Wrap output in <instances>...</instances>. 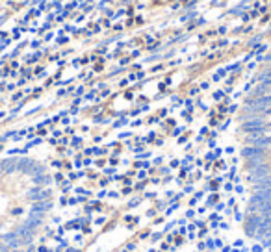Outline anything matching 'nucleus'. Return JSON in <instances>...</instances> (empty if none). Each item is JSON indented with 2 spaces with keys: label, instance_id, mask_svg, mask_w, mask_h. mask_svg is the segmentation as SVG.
Here are the masks:
<instances>
[{
  "label": "nucleus",
  "instance_id": "nucleus-5",
  "mask_svg": "<svg viewBox=\"0 0 271 252\" xmlns=\"http://www.w3.org/2000/svg\"><path fill=\"white\" fill-rule=\"evenodd\" d=\"M234 221H236V223L243 221V215H242V213H236V215H234Z\"/></svg>",
  "mask_w": 271,
  "mask_h": 252
},
{
  "label": "nucleus",
  "instance_id": "nucleus-9",
  "mask_svg": "<svg viewBox=\"0 0 271 252\" xmlns=\"http://www.w3.org/2000/svg\"><path fill=\"white\" fill-rule=\"evenodd\" d=\"M160 237H162V234H154V236H152V241H158Z\"/></svg>",
  "mask_w": 271,
  "mask_h": 252
},
{
  "label": "nucleus",
  "instance_id": "nucleus-10",
  "mask_svg": "<svg viewBox=\"0 0 271 252\" xmlns=\"http://www.w3.org/2000/svg\"><path fill=\"white\" fill-rule=\"evenodd\" d=\"M234 247H243V241H242V239H238V241L234 243Z\"/></svg>",
  "mask_w": 271,
  "mask_h": 252
},
{
  "label": "nucleus",
  "instance_id": "nucleus-8",
  "mask_svg": "<svg viewBox=\"0 0 271 252\" xmlns=\"http://www.w3.org/2000/svg\"><path fill=\"white\" fill-rule=\"evenodd\" d=\"M20 213H22V210H20V208H15V210H13V215H20Z\"/></svg>",
  "mask_w": 271,
  "mask_h": 252
},
{
  "label": "nucleus",
  "instance_id": "nucleus-11",
  "mask_svg": "<svg viewBox=\"0 0 271 252\" xmlns=\"http://www.w3.org/2000/svg\"><path fill=\"white\" fill-rule=\"evenodd\" d=\"M219 226H221V228H223V230H229V224H227V223H221V224H219Z\"/></svg>",
  "mask_w": 271,
  "mask_h": 252
},
{
  "label": "nucleus",
  "instance_id": "nucleus-1",
  "mask_svg": "<svg viewBox=\"0 0 271 252\" xmlns=\"http://www.w3.org/2000/svg\"><path fill=\"white\" fill-rule=\"evenodd\" d=\"M33 232H35V230H32V228H28V226H24V224H20V226L15 230V234H17V237L22 241V245L32 243V239H33Z\"/></svg>",
  "mask_w": 271,
  "mask_h": 252
},
{
  "label": "nucleus",
  "instance_id": "nucleus-4",
  "mask_svg": "<svg viewBox=\"0 0 271 252\" xmlns=\"http://www.w3.org/2000/svg\"><path fill=\"white\" fill-rule=\"evenodd\" d=\"M206 247H208L210 250H214V247H216V243H214L212 239H208V241H206Z\"/></svg>",
  "mask_w": 271,
  "mask_h": 252
},
{
  "label": "nucleus",
  "instance_id": "nucleus-2",
  "mask_svg": "<svg viewBox=\"0 0 271 252\" xmlns=\"http://www.w3.org/2000/svg\"><path fill=\"white\" fill-rule=\"evenodd\" d=\"M52 208V202H48V200H43V202H37V204H33L32 206V210H30V213H45V211H48Z\"/></svg>",
  "mask_w": 271,
  "mask_h": 252
},
{
  "label": "nucleus",
  "instance_id": "nucleus-3",
  "mask_svg": "<svg viewBox=\"0 0 271 252\" xmlns=\"http://www.w3.org/2000/svg\"><path fill=\"white\" fill-rule=\"evenodd\" d=\"M262 250H264L262 245H253V247H251V252H262Z\"/></svg>",
  "mask_w": 271,
  "mask_h": 252
},
{
  "label": "nucleus",
  "instance_id": "nucleus-12",
  "mask_svg": "<svg viewBox=\"0 0 271 252\" xmlns=\"http://www.w3.org/2000/svg\"><path fill=\"white\" fill-rule=\"evenodd\" d=\"M221 250H223V252H230V250H232V247H223Z\"/></svg>",
  "mask_w": 271,
  "mask_h": 252
},
{
  "label": "nucleus",
  "instance_id": "nucleus-7",
  "mask_svg": "<svg viewBox=\"0 0 271 252\" xmlns=\"http://www.w3.org/2000/svg\"><path fill=\"white\" fill-rule=\"evenodd\" d=\"M37 252H52V250H48V249H46V247H43V245H41V247H39V249H37Z\"/></svg>",
  "mask_w": 271,
  "mask_h": 252
},
{
  "label": "nucleus",
  "instance_id": "nucleus-6",
  "mask_svg": "<svg viewBox=\"0 0 271 252\" xmlns=\"http://www.w3.org/2000/svg\"><path fill=\"white\" fill-rule=\"evenodd\" d=\"M214 243H216V247H219V249H223V241H221V239H216Z\"/></svg>",
  "mask_w": 271,
  "mask_h": 252
}]
</instances>
